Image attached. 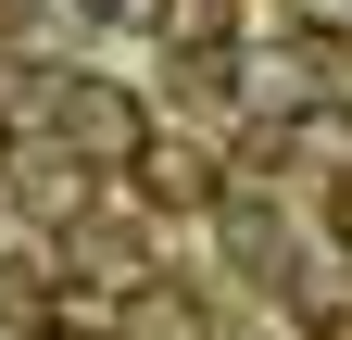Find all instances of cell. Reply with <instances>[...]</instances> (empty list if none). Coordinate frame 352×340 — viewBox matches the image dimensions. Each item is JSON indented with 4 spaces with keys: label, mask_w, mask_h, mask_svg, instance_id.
Returning a JSON list of instances; mask_svg holds the SVG:
<instances>
[{
    "label": "cell",
    "mask_w": 352,
    "mask_h": 340,
    "mask_svg": "<svg viewBox=\"0 0 352 340\" xmlns=\"http://www.w3.org/2000/svg\"><path fill=\"white\" fill-rule=\"evenodd\" d=\"M51 139H63V164H88V177H126V164L164 139V114L139 89H113V76H63L51 89Z\"/></svg>",
    "instance_id": "1"
},
{
    "label": "cell",
    "mask_w": 352,
    "mask_h": 340,
    "mask_svg": "<svg viewBox=\"0 0 352 340\" xmlns=\"http://www.w3.org/2000/svg\"><path fill=\"white\" fill-rule=\"evenodd\" d=\"M126 202H151V215H214V202H227V164L201 139H151L126 164Z\"/></svg>",
    "instance_id": "2"
},
{
    "label": "cell",
    "mask_w": 352,
    "mask_h": 340,
    "mask_svg": "<svg viewBox=\"0 0 352 340\" xmlns=\"http://www.w3.org/2000/svg\"><path fill=\"white\" fill-rule=\"evenodd\" d=\"M252 151H264V164H289V177H352V101H289Z\"/></svg>",
    "instance_id": "3"
},
{
    "label": "cell",
    "mask_w": 352,
    "mask_h": 340,
    "mask_svg": "<svg viewBox=\"0 0 352 340\" xmlns=\"http://www.w3.org/2000/svg\"><path fill=\"white\" fill-rule=\"evenodd\" d=\"M139 25H151V38H176L189 63H201V51H227V0H151Z\"/></svg>",
    "instance_id": "4"
},
{
    "label": "cell",
    "mask_w": 352,
    "mask_h": 340,
    "mask_svg": "<svg viewBox=\"0 0 352 340\" xmlns=\"http://www.w3.org/2000/svg\"><path fill=\"white\" fill-rule=\"evenodd\" d=\"M277 13H289V38H315V51L352 38V0H277Z\"/></svg>",
    "instance_id": "5"
},
{
    "label": "cell",
    "mask_w": 352,
    "mask_h": 340,
    "mask_svg": "<svg viewBox=\"0 0 352 340\" xmlns=\"http://www.w3.org/2000/svg\"><path fill=\"white\" fill-rule=\"evenodd\" d=\"M327 252L352 265V177H327Z\"/></svg>",
    "instance_id": "6"
},
{
    "label": "cell",
    "mask_w": 352,
    "mask_h": 340,
    "mask_svg": "<svg viewBox=\"0 0 352 340\" xmlns=\"http://www.w3.org/2000/svg\"><path fill=\"white\" fill-rule=\"evenodd\" d=\"M63 13H88V25H139L151 0H63Z\"/></svg>",
    "instance_id": "7"
},
{
    "label": "cell",
    "mask_w": 352,
    "mask_h": 340,
    "mask_svg": "<svg viewBox=\"0 0 352 340\" xmlns=\"http://www.w3.org/2000/svg\"><path fill=\"white\" fill-rule=\"evenodd\" d=\"M0 189H13V114H0Z\"/></svg>",
    "instance_id": "8"
}]
</instances>
